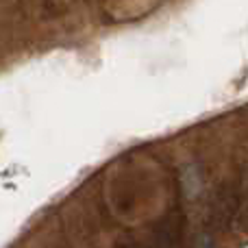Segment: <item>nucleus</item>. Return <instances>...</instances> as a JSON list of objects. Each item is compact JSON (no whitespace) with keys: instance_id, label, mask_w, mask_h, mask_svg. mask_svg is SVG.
<instances>
[{"instance_id":"obj_1","label":"nucleus","mask_w":248,"mask_h":248,"mask_svg":"<svg viewBox=\"0 0 248 248\" xmlns=\"http://www.w3.org/2000/svg\"><path fill=\"white\" fill-rule=\"evenodd\" d=\"M155 9H157V4L150 2H113V4H105L103 11L113 22H126V20H141L148 13H153Z\"/></svg>"},{"instance_id":"obj_2","label":"nucleus","mask_w":248,"mask_h":248,"mask_svg":"<svg viewBox=\"0 0 248 248\" xmlns=\"http://www.w3.org/2000/svg\"><path fill=\"white\" fill-rule=\"evenodd\" d=\"M237 220L244 227H248V179L240 185V214H237Z\"/></svg>"},{"instance_id":"obj_3","label":"nucleus","mask_w":248,"mask_h":248,"mask_svg":"<svg viewBox=\"0 0 248 248\" xmlns=\"http://www.w3.org/2000/svg\"><path fill=\"white\" fill-rule=\"evenodd\" d=\"M194 248H214V237H211V233L202 231L201 235L194 240Z\"/></svg>"}]
</instances>
